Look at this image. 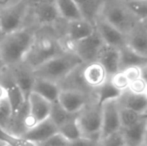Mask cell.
<instances>
[{
  "label": "cell",
  "mask_w": 147,
  "mask_h": 146,
  "mask_svg": "<svg viewBox=\"0 0 147 146\" xmlns=\"http://www.w3.org/2000/svg\"><path fill=\"white\" fill-rule=\"evenodd\" d=\"M38 146H69L70 141H68L65 137L62 136L60 133H55L48 139H46L43 142L37 144Z\"/></svg>",
  "instance_id": "cell-34"
},
{
  "label": "cell",
  "mask_w": 147,
  "mask_h": 146,
  "mask_svg": "<svg viewBox=\"0 0 147 146\" xmlns=\"http://www.w3.org/2000/svg\"><path fill=\"white\" fill-rule=\"evenodd\" d=\"M117 102L122 107L131 109L144 116L147 114V98L145 95H137L125 90L122 92Z\"/></svg>",
  "instance_id": "cell-21"
},
{
  "label": "cell",
  "mask_w": 147,
  "mask_h": 146,
  "mask_svg": "<svg viewBox=\"0 0 147 146\" xmlns=\"http://www.w3.org/2000/svg\"><path fill=\"white\" fill-rule=\"evenodd\" d=\"M7 70L14 83L21 90L24 97L27 100V97L32 92L33 83L35 80L33 69L30 68L24 62H22L20 64L11 67V68H7Z\"/></svg>",
  "instance_id": "cell-12"
},
{
  "label": "cell",
  "mask_w": 147,
  "mask_h": 146,
  "mask_svg": "<svg viewBox=\"0 0 147 146\" xmlns=\"http://www.w3.org/2000/svg\"><path fill=\"white\" fill-rule=\"evenodd\" d=\"M6 69L7 68L5 67V65H4L3 61H2V59H1V56H0V75H1V74L6 70Z\"/></svg>",
  "instance_id": "cell-40"
},
{
  "label": "cell",
  "mask_w": 147,
  "mask_h": 146,
  "mask_svg": "<svg viewBox=\"0 0 147 146\" xmlns=\"http://www.w3.org/2000/svg\"><path fill=\"white\" fill-rule=\"evenodd\" d=\"M69 146H99V141L87 137H81L77 140L70 142Z\"/></svg>",
  "instance_id": "cell-36"
},
{
  "label": "cell",
  "mask_w": 147,
  "mask_h": 146,
  "mask_svg": "<svg viewBox=\"0 0 147 146\" xmlns=\"http://www.w3.org/2000/svg\"><path fill=\"white\" fill-rule=\"evenodd\" d=\"M57 132H58V127L50 118H48L44 121L36 123L34 126L26 130L21 135V137L28 141L39 144Z\"/></svg>",
  "instance_id": "cell-15"
},
{
  "label": "cell",
  "mask_w": 147,
  "mask_h": 146,
  "mask_svg": "<svg viewBox=\"0 0 147 146\" xmlns=\"http://www.w3.org/2000/svg\"><path fill=\"white\" fill-rule=\"evenodd\" d=\"M74 1L80 8L84 18L90 21H94V19L98 15L102 2L100 0H74Z\"/></svg>",
  "instance_id": "cell-26"
},
{
  "label": "cell",
  "mask_w": 147,
  "mask_h": 146,
  "mask_svg": "<svg viewBox=\"0 0 147 146\" xmlns=\"http://www.w3.org/2000/svg\"><path fill=\"white\" fill-rule=\"evenodd\" d=\"M103 44L104 43L102 39L95 30L94 33L91 34L90 36L71 44V48L69 50L75 53L84 64H87L96 61L97 55Z\"/></svg>",
  "instance_id": "cell-8"
},
{
  "label": "cell",
  "mask_w": 147,
  "mask_h": 146,
  "mask_svg": "<svg viewBox=\"0 0 147 146\" xmlns=\"http://www.w3.org/2000/svg\"><path fill=\"white\" fill-rule=\"evenodd\" d=\"M81 78L85 85L93 89H97L108 80L109 76L100 63L93 61L85 64L82 69Z\"/></svg>",
  "instance_id": "cell-16"
},
{
  "label": "cell",
  "mask_w": 147,
  "mask_h": 146,
  "mask_svg": "<svg viewBox=\"0 0 147 146\" xmlns=\"http://www.w3.org/2000/svg\"><path fill=\"white\" fill-rule=\"evenodd\" d=\"M125 4L139 21H147V0H130Z\"/></svg>",
  "instance_id": "cell-29"
},
{
  "label": "cell",
  "mask_w": 147,
  "mask_h": 146,
  "mask_svg": "<svg viewBox=\"0 0 147 146\" xmlns=\"http://www.w3.org/2000/svg\"><path fill=\"white\" fill-rule=\"evenodd\" d=\"M126 45L147 58V21H139L126 35Z\"/></svg>",
  "instance_id": "cell-13"
},
{
  "label": "cell",
  "mask_w": 147,
  "mask_h": 146,
  "mask_svg": "<svg viewBox=\"0 0 147 146\" xmlns=\"http://www.w3.org/2000/svg\"><path fill=\"white\" fill-rule=\"evenodd\" d=\"M6 99V89L3 84L0 82V100Z\"/></svg>",
  "instance_id": "cell-38"
},
{
  "label": "cell",
  "mask_w": 147,
  "mask_h": 146,
  "mask_svg": "<svg viewBox=\"0 0 147 146\" xmlns=\"http://www.w3.org/2000/svg\"><path fill=\"white\" fill-rule=\"evenodd\" d=\"M60 90H61V87H60L58 83L35 77L32 87V92L40 95L41 97L45 98L51 103L57 101Z\"/></svg>",
  "instance_id": "cell-19"
},
{
  "label": "cell",
  "mask_w": 147,
  "mask_h": 146,
  "mask_svg": "<svg viewBox=\"0 0 147 146\" xmlns=\"http://www.w3.org/2000/svg\"><path fill=\"white\" fill-rule=\"evenodd\" d=\"M28 111L34 123H39L49 118L51 111V102L41 97L40 95L31 92L27 97Z\"/></svg>",
  "instance_id": "cell-17"
},
{
  "label": "cell",
  "mask_w": 147,
  "mask_h": 146,
  "mask_svg": "<svg viewBox=\"0 0 147 146\" xmlns=\"http://www.w3.org/2000/svg\"><path fill=\"white\" fill-rule=\"evenodd\" d=\"M2 101H3V100H0V106H1V104H2Z\"/></svg>",
  "instance_id": "cell-44"
},
{
  "label": "cell",
  "mask_w": 147,
  "mask_h": 146,
  "mask_svg": "<svg viewBox=\"0 0 147 146\" xmlns=\"http://www.w3.org/2000/svg\"><path fill=\"white\" fill-rule=\"evenodd\" d=\"M29 13L40 26L54 25L60 19L55 0H27Z\"/></svg>",
  "instance_id": "cell-7"
},
{
  "label": "cell",
  "mask_w": 147,
  "mask_h": 146,
  "mask_svg": "<svg viewBox=\"0 0 147 146\" xmlns=\"http://www.w3.org/2000/svg\"><path fill=\"white\" fill-rule=\"evenodd\" d=\"M35 38L36 32L29 27L4 34L0 40V56L6 68L23 62Z\"/></svg>",
  "instance_id": "cell-1"
},
{
  "label": "cell",
  "mask_w": 147,
  "mask_h": 146,
  "mask_svg": "<svg viewBox=\"0 0 147 146\" xmlns=\"http://www.w3.org/2000/svg\"><path fill=\"white\" fill-rule=\"evenodd\" d=\"M0 146H5V145H3V144H2V143H0Z\"/></svg>",
  "instance_id": "cell-45"
},
{
  "label": "cell",
  "mask_w": 147,
  "mask_h": 146,
  "mask_svg": "<svg viewBox=\"0 0 147 146\" xmlns=\"http://www.w3.org/2000/svg\"><path fill=\"white\" fill-rule=\"evenodd\" d=\"M77 115L74 114H70L67 111H65L61 106L59 105L58 102H53L51 104V111H50V116L49 118L54 122V124L57 127L61 126L62 124H64L65 122H67L68 120L74 118Z\"/></svg>",
  "instance_id": "cell-28"
},
{
  "label": "cell",
  "mask_w": 147,
  "mask_h": 146,
  "mask_svg": "<svg viewBox=\"0 0 147 146\" xmlns=\"http://www.w3.org/2000/svg\"><path fill=\"white\" fill-rule=\"evenodd\" d=\"M120 50V70L130 66H143L147 63V58L139 55L125 45Z\"/></svg>",
  "instance_id": "cell-23"
},
{
  "label": "cell",
  "mask_w": 147,
  "mask_h": 146,
  "mask_svg": "<svg viewBox=\"0 0 147 146\" xmlns=\"http://www.w3.org/2000/svg\"><path fill=\"white\" fill-rule=\"evenodd\" d=\"M141 69H142V78L147 82V63L141 67Z\"/></svg>",
  "instance_id": "cell-39"
},
{
  "label": "cell",
  "mask_w": 147,
  "mask_h": 146,
  "mask_svg": "<svg viewBox=\"0 0 147 146\" xmlns=\"http://www.w3.org/2000/svg\"><path fill=\"white\" fill-rule=\"evenodd\" d=\"M126 146H142L147 132V117L145 116L137 124L121 129Z\"/></svg>",
  "instance_id": "cell-20"
},
{
  "label": "cell",
  "mask_w": 147,
  "mask_h": 146,
  "mask_svg": "<svg viewBox=\"0 0 147 146\" xmlns=\"http://www.w3.org/2000/svg\"><path fill=\"white\" fill-rule=\"evenodd\" d=\"M76 120L82 132V136L100 141V130L102 122L101 106L96 103L86 106L76 116Z\"/></svg>",
  "instance_id": "cell-6"
},
{
  "label": "cell",
  "mask_w": 147,
  "mask_h": 146,
  "mask_svg": "<svg viewBox=\"0 0 147 146\" xmlns=\"http://www.w3.org/2000/svg\"><path fill=\"white\" fill-rule=\"evenodd\" d=\"M21 0H0V10L4 9V8H7L11 5L18 3Z\"/></svg>",
  "instance_id": "cell-37"
},
{
  "label": "cell",
  "mask_w": 147,
  "mask_h": 146,
  "mask_svg": "<svg viewBox=\"0 0 147 146\" xmlns=\"http://www.w3.org/2000/svg\"><path fill=\"white\" fill-rule=\"evenodd\" d=\"M83 64L82 60L75 53L66 50L65 52L49 59L48 61L34 68L33 73L37 78L46 79L59 84L60 81L66 79Z\"/></svg>",
  "instance_id": "cell-2"
},
{
  "label": "cell",
  "mask_w": 147,
  "mask_h": 146,
  "mask_svg": "<svg viewBox=\"0 0 147 146\" xmlns=\"http://www.w3.org/2000/svg\"><path fill=\"white\" fill-rule=\"evenodd\" d=\"M3 36H4V34L2 33L1 31H0V40H1V39H2V37H3Z\"/></svg>",
  "instance_id": "cell-42"
},
{
  "label": "cell",
  "mask_w": 147,
  "mask_h": 146,
  "mask_svg": "<svg viewBox=\"0 0 147 146\" xmlns=\"http://www.w3.org/2000/svg\"><path fill=\"white\" fill-rule=\"evenodd\" d=\"M145 116L140 114V113L135 112V111L131 109H128V108L122 107V106L119 105V118L121 129L128 128V127H131L133 125L137 124Z\"/></svg>",
  "instance_id": "cell-27"
},
{
  "label": "cell",
  "mask_w": 147,
  "mask_h": 146,
  "mask_svg": "<svg viewBox=\"0 0 147 146\" xmlns=\"http://www.w3.org/2000/svg\"><path fill=\"white\" fill-rule=\"evenodd\" d=\"M99 146H126L125 139L122 134V131L119 130L99 141Z\"/></svg>",
  "instance_id": "cell-32"
},
{
  "label": "cell",
  "mask_w": 147,
  "mask_h": 146,
  "mask_svg": "<svg viewBox=\"0 0 147 146\" xmlns=\"http://www.w3.org/2000/svg\"><path fill=\"white\" fill-rule=\"evenodd\" d=\"M102 122H101L100 140L117 131L121 130L119 118V105L117 100L106 102L101 106Z\"/></svg>",
  "instance_id": "cell-10"
},
{
  "label": "cell",
  "mask_w": 147,
  "mask_h": 146,
  "mask_svg": "<svg viewBox=\"0 0 147 146\" xmlns=\"http://www.w3.org/2000/svg\"><path fill=\"white\" fill-rule=\"evenodd\" d=\"M57 102L65 111L70 114L77 115L88 105L87 95L83 91L72 88H61Z\"/></svg>",
  "instance_id": "cell-9"
},
{
  "label": "cell",
  "mask_w": 147,
  "mask_h": 146,
  "mask_svg": "<svg viewBox=\"0 0 147 146\" xmlns=\"http://www.w3.org/2000/svg\"><path fill=\"white\" fill-rule=\"evenodd\" d=\"M141 67L142 66H130L127 67V68H124L121 71H123L129 81H133V80H136L138 78L142 77Z\"/></svg>",
  "instance_id": "cell-35"
},
{
  "label": "cell",
  "mask_w": 147,
  "mask_h": 146,
  "mask_svg": "<svg viewBox=\"0 0 147 146\" xmlns=\"http://www.w3.org/2000/svg\"><path fill=\"white\" fill-rule=\"evenodd\" d=\"M66 50L67 49L64 48L61 42L55 37L50 35L39 36L36 33V38L26 54L23 62L30 68L34 69L49 59L65 52Z\"/></svg>",
  "instance_id": "cell-3"
},
{
  "label": "cell",
  "mask_w": 147,
  "mask_h": 146,
  "mask_svg": "<svg viewBox=\"0 0 147 146\" xmlns=\"http://www.w3.org/2000/svg\"><path fill=\"white\" fill-rule=\"evenodd\" d=\"M144 95H145V97L147 98V90H146V92H145V94H144Z\"/></svg>",
  "instance_id": "cell-43"
},
{
  "label": "cell",
  "mask_w": 147,
  "mask_h": 146,
  "mask_svg": "<svg viewBox=\"0 0 147 146\" xmlns=\"http://www.w3.org/2000/svg\"><path fill=\"white\" fill-rule=\"evenodd\" d=\"M55 4L60 19L64 21H72L84 18L81 10L74 0H55Z\"/></svg>",
  "instance_id": "cell-22"
},
{
  "label": "cell",
  "mask_w": 147,
  "mask_h": 146,
  "mask_svg": "<svg viewBox=\"0 0 147 146\" xmlns=\"http://www.w3.org/2000/svg\"><path fill=\"white\" fill-rule=\"evenodd\" d=\"M144 146H147V132L145 134V138H144V143H143Z\"/></svg>",
  "instance_id": "cell-41"
},
{
  "label": "cell",
  "mask_w": 147,
  "mask_h": 146,
  "mask_svg": "<svg viewBox=\"0 0 147 146\" xmlns=\"http://www.w3.org/2000/svg\"><path fill=\"white\" fill-rule=\"evenodd\" d=\"M93 22H94L95 30L101 37L104 44L116 47L118 49L126 45V35L120 32L114 26L109 24L99 16H97Z\"/></svg>",
  "instance_id": "cell-11"
},
{
  "label": "cell",
  "mask_w": 147,
  "mask_h": 146,
  "mask_svg": "<svg viewBox=\"0 0 147 146\" xmlns=\"http://www.w3.org/2000/svg\"><path fill=\"white\" fill-rule=\"evenodd\" d=\"M96 61L105 69L108 76L120 71V50L116 47L103 44L97 55Z\"/></svg>",
  "instance_id": "cell-18"
},
{
  "label": "cell",
  "mask_w": 147,
  "mask_h": 146,
  "mask_svg": "<svg viewBox=\"0 0 147 146\" xmlns=\"http://www.w3.org/2000/svg\"><path fill=\"white\" fill-rule=\"evenodd\" d=\"M12 119V111L10 105L6 99L2 101L0 106V127L8 130Z\"/></svg>",
  "instance_id": "cell-31"
},
{
  "label": "cell",
  "mask_w": 147,
  "mask_h": 146,
  "mask_svg": "<svg viewBox=\"0 0 147 146\" xmlns=\"http://www.w3.org/2000/svg\"><path fill=\"white\" fill-rule=\"evenodd\" d=\"M66 36L70 44L82 40L95 32L94 22L86 18L66 21Z\"/></svg>",
  "instance_id": "cell-14"
},
{
  "label": "cell",
  "mask_w": 147,
  "mask_h": 146,
  "mask_svg": "<svg viewBox=\"0 0 147 146\" xmlns=\"http://www.w3.org/2000/svg\"><path fill=\"white\" fill-rule=\"evenodd\" d=\"M97 16L104 19L125 35L139 22L125 3L116 1L102 2Z\"/></svg>",
  "instance_id": "cell-4"
},
{
  "label": "cell",
  "mask_w": 147,
  "mask_h": 146,
  "mask_svg": "<svg viewBox=\"0 0 147 146\" xmlns=\"http://www.w3.org/2000/svg\"><path fill=\"white\" fill-rule=\"evenodd\" d=\"M109 82L116 88L117 90L123 92L125 90H127L128 85H129V80L126 77V75L124 74L123 71H118V72L114 73L113 75L109 76L108 78Z\"/></svg>",
  "instance_id": "cell-30"
},
{
  "label": "cell",
  "mask_w": 147,
  "mask_h": 146,
  "mask_svg": "<svg viewBox=\"0 0 147 146\" xmlns=\"http://www.w3.org/2000/svg\"><path fill=\"white\" fill-rule=\"evenodd\" d=\"M58 133H60L63 137H65L70 142L83 137L81 130H80V127L77 123V120H76V117L70 119L67 122L62 124L61 126H59Z\"/></svg>",
  "instance_id": "cell-25"
},
{
  "label": "cell",
  "mask_w": 147,
  "mask_h": 146,
  "mask_svg": "<svg viewBox=\"0 0 147 146\" xmlns=\"http://www.w3.org/2000/svg\"><path fill=\"white\" fill-rule=\"evenodd\" d=\"M147 90V82L143 78H138L136 80L129 82L127 91L131 92L133 94H137V95H144Z\"/></svg>",
  "instance_id": "cell-33"
},
{
  "label": "cell",
  "mask_w": 147,
  "mask_h": 146,
  "mask_svg": "<svg viewBox=\"0 0 147 146\" xmlns=\"http://www.w3.org/2000/svg\"><path fill=\"white\" fill-rule=\"evenodd\" d=\"M29 14L27 0H21L18 3L0 10V31L3 34L24 28V22Z\"/></svg>",
  "instance_id": "cell-5"
},
{
  "label": "cell",
  "mask_w": 147,
  "mask_h": 146,
  "mask_svg": "<svg viewBox=\"0 0 147 146\" xmlns=\"http://www.w3.org/2000/svg\"><path fill=\"white\" fill-rule=\"evenodd\" d=\"M97 99L95 103L99 106H102L106 102L109 101H114V100H118L119 97L121 96L122 92L117 90L112 84L107 80L104 84L97 88Z\"/></svg>",
  "instance_id": "cell-24"
}]
</instances>
